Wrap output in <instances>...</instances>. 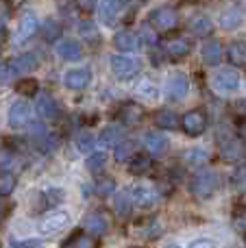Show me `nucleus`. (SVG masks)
Returning a JSON list of instances; mask_svg holds the SVG:
<instances>
[{
    "label": "nucleus",
    "instance_id": "864d4df0",
    "mask_svg": "<svg viewBox=\"0 0 246 248\" xmlns=\"http://www.w3.org/2000/svg\"><path fill=\"white\" fill-rule=\"evenodd\" d=\"M164 248H181L179 244H168V246H164Z\"/></svg>",
    "mask_w": 246,
    "mask_h": 248
},
{
    "label": "nucleus",
    "instance_id": "f704fd0d",
    "mask_svg": "<svg viewBox=\"0 0 246 248\" xmlns=\"http://www.w3.org/2000/svg\"><path fill=\"white\" fill-rule=\"evenodd\" d=\"M74 144H77V150H78V153H83V155H87V157H90V155L94 153L96 137L92 135V133L83 131V133H78V135H77V140H74Z\"/></svg>",
    "mask_w": 246,
    "mask_h": 248
},
{
    "label": "nucleus",
    "instance_id": "c756f323",
    "mask_svg": "<svg viewBox=\"0 0 246 248\" xmlns=\"http://www.w3.org/2000/svg\"><path fill=\"white\" fill-rule=\"evenodd\" d=\"M135 155H138V144H135V140H122L120 144L113 148L116 161H131Z\"/></svg>",
    "mask_w": 246,
    "mask_h": 248
},
{
    "label": "nucleus",
    "instance_id": "0eeeda50",
    "mask_svg": "<svg viewBox=\"0 0 246 248\" xmlns=\"http://www.w3.org/2000/svg\"><path fill=\"white\" fill-rule=\"evenodd\" d=\"M190 92V81H187L185 74L181 72H172L168 78H166V96L168 100L177 103V100H183Z\"/></svg>",
    "mask_w": 246,
    "mask_h": 248
},
{
    "label": "nucleus",
    "instance_id": "2f4dec72",
    "mask_svg": "<svg viewBox=\"0 0 246 248\" xmlns=\"http://www.w3.org/2000/svg\"><path fill=\"white\" fill-rule=\"evenodd\" d=\"M133 201H131V194L129 192H120L116 194V201H113V209L120 218H129L131 211H133Z\"/></svg>",
    "mask_w": 246,
    "mask_h": 248
},
{
    "label": "nucleus",
    "instance_id": "3c124183",
    "mask_svg": "<svg viewBox=\"0 0 246 248\" xmlns=\"http://www.w3.org/2000/svg\"><path fill=\"white\" fill-rule=\"evenodd\" d=\"M4 70H7V63H4L2 57H0V72H4Z\"/></svg>",
    "mask_w": 246,
    "mask_h": 248
},
{
    "label": "nucleus",
    "instance_id": "f8f14e48",
    "mask_svg": "<svg viewBox=\"0 0 246 248\" xmlns=\"http://www.w3.org/2000/svg\"><path fill=\"white\" fill-rule=\"evenodd\" d=\"M92 83V70L90 68H74L70 72H65L63 85L72 92H83Z\"/></svg>",
    "mask_w": 246,
    "mask_h": 248
},
{
    "label": "nucleus",
    "instance_id": "f257e3e1",
    "mask_svg": "<svg viewBox=\"0 0 246 248\" xmlns=\"http://www.w3.org/2000/svg\"><path fill=\"white\" fill-rule=\"evenodd\" d=\"M222 185V179L218 172H212V170H205V172H199V174L192 179L190 183V189L194 196H199L200 201H207V198L216 196L218 189Z\"/></svg>",
    "mask_w": 246,
    "mask_h": 248
},
{
    "label": "nucleus",
    "instance_id": "7ed1b4c3",
    "mask_svg": "<svg viewBox=\"0 0 246 248\" xmlns=\"http://www.w3.org/2000/svg\"><path fill=\"white\" fill-rule=\"evenodd\" d=\"M109 65H111V72L116 74L120 81H131L139 74V61L133 59L129 55H111L109 57Z\"/></svg>",
    "mask_w": 246,
    "mask_h": 248
},
{
    "label": "nucleus",
    "instance_id": "dca6fc26",
    "mask_svg": "<svg viewBox=\"0 0 246 248\" xmlns=\"http://www.w3.org/2000/svg\"><path fill=\"white\" fill-rule=\"evenodd\" d=\"M131 201H133L135 207H153L157 202V189L155 187H146V185H135V187L129 189Z\"/></svg>",
    "mask_w": 246,
    "mask_h": 248
},
{
    "label": "nucleus",
    "instance_id": "603ef678",
    "mask_svg": "<svg viewBox=\"0 0 246 248\" xmlns=\"http://www.w3.org/2000/svg\"><path fill=\"white\" fill-rule=\"evenodd\" d=\"M4 214V205H2V198H0V216Z\"/></svg>",
    "mask_w": 246,
    "mask_h": 248
},
{
    "label": "nucleus",
    "instance_id": "b1692460",
    "mask_svg": "<svg viewBox=\"0 0 246 248\" xmlns=\"http://www.w3.org/2000/svg\"><path fill=\"white\" fill-rule=\"evenodd\" d=\"M122 135H124V131H122L120 124H109V126H105L103 131H100L98 135V141L100 146H105V148H116L118 144L122 141Z\"/></svg>",
    "mask_w": 246,
    "mask_h": 248
},
{
    "label": "nucleus",
    "instance_id": "f03ea898",
    "mask_svg": "<svg viewBox=\"0 0 246 248\" xmlns=\"http://www.w3.org/2000/svg\"><path fill=\"white\" fill-rule=\"evenodd\" d=\"M70 224V214L63 209H55V211H48L39 218L37 222V231L39 235H55V233L63 231L65 227Z\"/></svg>",
    "mask_w": 246,
    "mask_h": 248
},
{
    "label": "nucleus",
    "instance_id": "4468645a",
    "mask_svg": "<svg viewBox=\"0 0 246 248\" xmlns=\"http://www.w3.org/2000/svg\"><path fill=\"white\" fill-rule=\"evenodd\" d=\"M39 68V59L33 55V52H22L15 59L9 63V72L15 74V77H24V74L33 72V70Z\"/></svg>",
    "mask_w": 246,
    "mask_h": 248
},
{
    "label": "nucleus",
    "instance_id": "49530a36",
    "mask_svg": "<svg viewBox=\"0 0 246 248\" xmlns=\"http://www.w3.org/2000/svg\"><path fill=\"white\" fill-rule=\"evenodd\" d=\"M235 116H240V120H246V98H240V100H233L231 105Z\"/></svg>",
    "mask_w": 246,
    "mask_h": 248
},
{
    "label": "nucleus",
    "instance_id": "aec40b11",
    "mask_svg": "<svg viewBox=\"0 0 246 248\" xmlns=\"http://www.w3.org/2000/svg\"><path fill=\"white\" fill-rule=\"evenodd\" d=\"M57 55L65 61H78L83 57V46L77 39H59L57 42Z\"/></svg>",
    "mask_w": 246,
    "mask_h": 248
},
{
    "label": "nucleus",
    "instance_id": "e433bc0d",
    "mask_svg": "<svg viewBox=\"0 0 246 248\" xmlns=\"http://www.w3.org/2000/svg\"><path fill=\"white\" fill-rule=\"evenodd\" d=\"M42 201L46 207H59L65 201V192L61 187H48V189H44Z\"/></svg>",
    "mask_w": 246,
    "mask_h": 248
},
{
    "label": "nucleus",
    "instance_id": "a19ab883",
    "mask_svg": "<svg viewBox=\"0 0 246 248\" xmlns=\"http://www.w3.org/2000/svg\"><path fill=\"white\" fill-rule=\"evenodd\" d=\"M96 246H98V242L94 237L85 235V233H74L63 248H96Z\"/></svg>",
    "mask_w": 246,
    "mask_h": 248
},
{
    "label": "nucleus",
    "instance_id": "412c9836",
    "mask_svg": "<svg viewBox=\"0 0 246 248\" xmlns=\"http://www.w3.org/2000/svg\"><path fill=\"white\" fill-rule=\"evenodd\" d=\"M200 57H203V61L207 65H218L222 59V44L218 42V39L209 37L207 42L203 44V48H200Z\"/></svg>",
    "mask_w": 246,
    "mask_h": 248
},
{
    "label": "nucleus",
    "instance_id": "9d476101",
    "mask_svg": "<svg viewBox=\"0 0 246 248\" xmlns=\"http://www.w3.org/2000/svg\"><path fill=\"white\" fill-rule=\"evenodd\" d=\"M218 153H220L222 161H242L246 157V148L238 137H227V140H222L220 146H218Z\"/></svg>",
    "mask_w": 246,
    "mask_h": 248
},
{
    "label": "nucleus",
    "instance_id": "2eb2a0df",
    "mask_svg": "<svg viewBox=\"0 0 246 248\" xmlns=\"http://www.w3.org/2000/svg\"><path fill=\"white\" fill-rule=\"evenodd\" d=\"M37 116L44 122H55L59 118V107H57L55 98L50 94H46V92L37 94Z\"/></svg>",
    "mask_w": 246,
    "mask_h": 248
},
{
    "label": "nucleus",
    "instance_id": "39448f33",
    "mask_svg": "<svg viewBox=\"0 0 246 248\" xmlns=\"http://www.w3.org/2000/svg\"><path fill=\"white\" fill-rule=\"evenodd\" d=\"M148 24H151L155 31H159V33H168V31L177 29L179 13L174 11V9H170V7H159V9H155V11L151 13Z\"/></svg>",
    "mask_w": 246,
    "mask_h": 248
},
{
    "label": "nucleus",
    "instance_id": "bb28decb",
    "mask_svg": "<svg viewBox=\"0 0 246 248\" xmlns=\"http://www.w3.org/2000/svg\"><path fill=\"white\" fill-rule=\"evenodd\" d=\"M129 172L133 176H146L153 172V159L148 155H135L129 161Z\"/></svg>",
    "mask_w": 246,
    "mask_h": 248
},
{
    "label": "nucleus",
    "instance_id": "de8ad7c7",
    "mask_svg": "<svg viewBox=\"0 0 246 248\" xmlns=\"http://www.w3.org/2000/svg\"><path fill=\"white\" fill-rule=\"evenodd\" d=\"M187 248H216V242L209 240V237H199V240L190 242Z\"/></svg>",
    "mask_w": 246,
    "mask_h": 248
},
{
    "label": "nucleus",
    "instance_id": "37998d69",
    "mask_svg": "<svg viewBox=\"0 0 246 248\" xmlns=\"http://www.w3.org/2000/svg\"><path fill=\"white\" fill-rule=\"evenodd\" d=\"M231 185L238 192H246V166H242L233 176H231Z\"/></svg>",
    "mask_w": 246,
    "mask_h": 248
},
{
    "label": "nucleus",
    "instance_id": "f3484780",
    "mask_svg": "<svg viewBox=\"0 0 246 248\" xmlns=\"http://www.w3.org/2000/svg\"><path fill=\"white\" fill-rule=\"evenodd\" d=\"M113 46L122 52H138L142 50V42H139V35L133 31H120L113 37Z\"/></svg>",
    "mask_w": 246,
    "mask_h": 248
},
{
    "label": "nucleus",
    "instance_id": "6ab92c4d",
    "mask_svg": "<svg viewBox=\"0 0 246 248\" xmlns=\"http://www.w3.org/2000/svg\"><path fill=\"white\" fill-rule=\"evenodd\" d=\"M126 9V2H116V0H109V2H100L98 4V16L100 20L107 26H113L120 17V11Z\"/></svg>",
    "mask_w": 246,
    "mask_h": 248
},
{
    "label": "nucleus",
    "instance_id": "423d86ee",
    "mask_svg": "<svg viewBox=\"0 0 246 248\" xmlns=\"http://www.w3.org/2000/svg\"><path fill=\"white\" fill-rule=\"evenodd\" d=\"M212 87L218 94H233L240 90V74L235 70H218L212 78Z\"/></svg>",
    "mask_w": 246,
    "mask_h": 248
},
{
    "label": "nucleus",
    "instance_id": "c85d7f7f",
    "mask_svg": "<svg viewBox=\"0 0 246 248\" xmlns=\"http://www.w3.org/2000/svg\"><path fill=\"white\" fill-rule=\"evenodd\" d=\"M135 96L146 100V103H155V100L159 98V90H157V85L151 78H142V81L138 83V87H135Z\"/></svg>",
    "mask_w": 246,
    "mask_h": 248
},
{
    "label": "nucleus",
    "instance_id": "a211bd4d",
    "mask_svg": "<svg viewBox=\"0 0 246 248\" xmlns=\"http://www.w3.org/2000/svg\"><path fill=\"white\" fill-rule=\"evenodd\" d=\"M144 148L148 150V155H153V157H159V155H164L166 150L170 148V140L166 135H161V133H146L144 135Z\"/></svg>",
    "mask_w": 246,
    "mask_h": 248
},
{
    "label": "nucleus",
    "instance_id": "20e7f679",
    "mask_svg": "<svg viewBox=\"0 0 246 248\" xmlns=\"http://www.w3.org/2000/svg\"><path fill=\"white\" fill-rule=\"evenodd\" d=\"M209 126V118L203 109H192L181 118V128L187 137H200Z\"/></svg>",
    "mask_w": 246,
    "mask_h": 248
},
{
    "label": "nucleus",
    "instance_id": "473e14b6",
    "mask_svg": "<svg viewBox=\"0 0 246 248\" xmlns=\"http://www.w3.org/2000/svg\"><path fill=\"white\" fill-rule=\"evenodd\" d=\"M94 192L98 194V196H103V198L111 196V194H116V181H113L111 176L100 174L98 179L94 181Z\"/></svg>",
    "mask_w": 246,
    "mask_h": 248
},
{
    "label": "nucleus",
    "instance_id": "5701e85b",
    "mask_svg": "<svg viewBox=\"0 0 246 248\" xmlns=\"http://www.w3.org/2000/svg\"><path fill=\"white\" fill-rule=\"evenodd\" d=\"M187 29H190V33L194 35V37H209V35L214 33V22L209 20V16H194L190 20V24H187Z\"/></svg>",
    "mask_w": 246,
    "mask_h": 248
},
{
    "label": "nucleus",
    "instance_id": "4c0bfd02",
    "mask_svg": "<svg viewBox=\"0 0 246 248\" xmlns=\"http://www.w3.org/2000/svg\"><path fill=\"white\" fill-rule=\"evenodd\" d=\"M15 185H17V179L11 170H0V198L9 196L15 189Z\"/></svg>",
    "mask_w": 246,
    "mask_h": 248
},
{
    "label": "nucleus",
    "instance_id": "58836bf2",
    "mask_svg": "<svg viewBox=\"0 0 246 248\" xmlns=\"http://www.w3.org/2000/svg\"><path fill=\"white\" fill-rule=\"evenodd\" d=\"M85 166L90 172H103V168L107 166V153H105V150H94V153L87 157Z\"/></svg>",
    "mask_w": 246,
    "mask_h": 248
},
{
    "label": "nucleus",
    "instance_id": "ea45409f",
    "mask_svg": "<svg viewBox=\"0 0 246 248\" xmlns=\"http://www.w3.org/2000/svg\"><path fill=\"white\" fill-rule=\"evenodd\" d=\"M15 92L22 94L24 98H29V96H37L39 94V83L35 81V78H20V81L15 83Z\"/></svg>",
    "mask_w": 246,
    "mask_h": 248
},
{
    "label": "nucleus",
    "instance_id": "c9c22d12",
    "mask_svg": "<svg viewBox=\"0 0 246 248\" xmlns=\"http://www.w3.org/2000/svg\"><path fill=\"white\" fill-rule=\"evenodd\" d=\"M139 42H142V46L151 48V50H155L157 46H159V35H157V31L153 29L151 24H144L142 31H139Z\"/></svg>",
    "mask_w": 246,
    "mask_h": 248
},
{
    "label": "nucleus",
    "instance_id": "09e8293b",
    "mask_svg": "<svg viewBox=\"0 0 246 248\" xmlns=\"http://www.w3.org/2000/svg\"><path fill=\"white\" fill-rule=\"evenodd\" d=\"M235 133H238V140L240 141H246V120H240L238 128H235Z\"/></svg>",
    "mask_w": 246,
    "mask_h": 248
},
{
    "label": "nucleus",
    "instance_id": "6e6552de",
    "mask_svg": "<svg viewBox=\"0 0 246 248\" xmlns=\"http://www.w3.org/2000/svg\"><path fill=\"white\" fill-rule=\"evenodd\" d=\"M109 224H111V220H109V216L105 214V211H92V214L83 220V229H85L87 235L94 237V240L109 231Z\"/></svg>",
    "mask_w": 246,
    "mask_h": 248
},
{
    "label": "nucleus",
    "instance_id": "393cba45",
    "mask_svg": "<svg viewBox=\"0 0 246 248\" xmlns=\"http://www.w3.org/2000/svg\"><path fill=\"white\" fill-rule=\"evenodd\" d=\"M242 22H244V13H242V9H240V7L225 9V11H222V16H220V26L225 31L240 29V26H242Z\"/></svg>",
    "mask_w": 246,
    "mask_h": 248
},
{
    "label": "nucleus",
    "instance_id": "cd10ccee",
    "mask_svg": "<svg viewBox=\"0 0 246 248\" xmlns=\"http://www.w3.org/2000/svg\"><path fill=\"white\" fill-rule=\"evenodd\" d=\"M39 33V20L35 13H24L20 17V39H31Z\"/></svg>",
    "mask_w": 246,
    "mask_h": 248
},
{
    "label": "nucleus",
    "instance_id": "72a5a7b5",
    "mask_svg": "<svg viewBox=\"0 0 246 248\" xmlns=\"http://www.w3.org/2000/svg\"><path fill=\"white\" fill-rule=\"evenodd\" d=\"M78 33H81V37L85 39V42H90V44H98V42H100L98 26H96L92 20H83V22H78Z\"/></svg>",
    "mask_w": 246,
    "mask_h": 248
},
{
    "label": "nucleus",
    "instance_id": "4be33fe9",
    "mask_svg": "<svg viewBox=\"0 0 246 248\" xmlns=\"http://www.w3.org/2000/svg\"><path fill=\"white\" fill-rule=\"evenodd\" d=\"M155 124L161 131H177V128H181V116L174 113L172 109H161L155 113Z\"/></svg>",
    "mask_w": 246,
    "mask_h": 248
},
{
    "label": "nucleus",
    "instance_id": "8fccbe9b",
    "mask_svg": "<svg viewBox=\"0 0 246 248\" xmlns=\"http://www.w3.org/2000/svg\"><path fill=\"white\" fill-rule=\"evenodd\" d=\"M7 37H9L7 24H4V20H2V17H0V44H2V42H7Z\"/></svg>",
    "mask_w": 246,
    "mask_h": 248
},
{
    "label": "nucleus",
    "instance_id": "7c9ffc66",
    "mask_svg": "<svg viewBox=\"0 0 246 248\" xmlns=\"http://www.w3.org/2000/svg\"><path fill=\"white\" fill-rule=\"evenodd\" d=\"M209 159V153L205 148H200V146H194V148H187L185 153H183V161L187 163V166H203V163H207Z\"/></svg>",
    "mask_w": 246,
    "mask_h": 248
},
{
    "label": "nucleus",
    "instance_id": "79ce46f5",
    "mask_svg": "<svg viewBox=\"0 0 246 248\" xmlns=\"http://www.w3.org/2000/svg\"><path fill=\"white\" fill-rule=\"evenodd\" d=\"M42 35L46 42H59L61 37V24L59 20H46L42 24Z\"/></svg>",
    "mask_w": 246,
    "mask_h": 248
},
{
    "label": "nucleus",
    "instance_id": "a18cd8bd",
    "mask_svg": "<svg viewBox=\"0 0 246 248\" xmlns=\"http://www.w3.org/2000/svg\"><path fill=\"white\" fill-rule=\"evenodd\" d=\"M11 248H42V242L29 237V240H11Z\"/></svg>",
    "mask_w": 246,
    "mask_h": 248
},
{
    "label": "nucleus",
    "instance_id": "1a4fd4ad",
    "mask_svg": "<svg viewBox=\"0 0 246 248\" xmlns=\"http://www.w3.org/2000/svg\"><path fill=\"white\" fill-rule=\"evenodd\" d=\"M9 124L13 128H26L33 124V109H31L29 103L20 100L15 103L11 109H9Z\"/></svg>",
    "mask_w": 246,
    "mask_h": 248
},
{
    "label": "nucleus",
    "instance_id": "c03bdc74",
    "mask_svg": "<svg viewBox=\"0 0 246 248\" xmlns=\"http://www.w3.org/2000/svg\"><path fill=\"white\" fill-rule=\"evenodd\" d=\"M233 227L246 235V207H240V209L233 214Z\"/></svg>",
    "mask_w": 246,
    "mask_h": 248
},
{
    "label": "nucleus",
    "instance_id": "ddd939ff",
    "mask_svg": "<svg viewBox=\"0 0 246 248\" xmlns=\"http://www.w3.org/2000/svg\"><path fill=\"white\" fill-rule=\"evenodd\" d=\"M161 48H164V55L170 57V59H185L187 55L192 52V42L185 37H172L168 39V42L161 44Z\"/></svg>",
    "mask_w": 246,
    "mask_h": 248
},
{
    "label": "nucleus",
    "instance_id": "a878e982",
    "mask_svg": "<svg viewBox=\"0 0 246 248\" xmlns=\"http://www.w3.org/2000/svg\"><path fill=\"white\" fill-rule=\"evenodd\" d=\"M227 59L231 61V65L244 68L246 65V42L244 39H235L227 46Z\"/></svg>",
    "mask_w": 246,
    "mask_h": 248
},
{
    "label": "nucleus",
    "instance_id": "9b49d317",
    "mask_svg": "<svg viewBox=\"0 0 246 248\" xmlns=\"http://www.w3.org/2000/svg\"><path fill=\"white\" fill-rule=\"evenodd\" d=\"M144 116H146V111H144V107L139 103H124L116 113V118L120 120L122 126H138L144 120Z\"/></svg>",
    "mask_w": 246,
    "mask_h": 248
}]
</instances>
